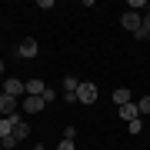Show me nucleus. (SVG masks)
<instances>
[{
  "label": "nucleus",
  "mask_w": 150,
  "mask_h": 150,
  "mask_svg": "<svg viewBox=\"0 0 150 150\" xmlns=\"http://www.w3.org/2000/svg\"><path fill=\"white\" fill-rule=\"evenodd\" d=\"M0 97H4V83H0Z\"/></svg>",
  "instance_id": "20"
},
{
  "label": "nucleus",
  "mask_w": 150,
  "mask_h": 150,
  "mask_svg": "<svg viewBox=\"0 0 150 150\" xmlns=\"http://www.w3.org/2000/svg\"><path fill=\"white\" fill-rule=\"evenodd\" d=\"M43 90H47L43 80H27V93H23V97H43Z\"/></svg>",
  "instance_id": "10"
},
{
  "label": "nucleus",
  "mask_w": 150,
  "mask_h": 150,
  "mask_svg": "<svg viewBox=\"0 0 150 150\" xmlns=\"http://www.w3.org/2000/svg\"><path fill=\"white\" fill-rule=\"evenodd\" d=\"M77 103H97V83H90V80H80V90H77Z\"/></svg>",
  "instance_id": "1"
},
{
  "label": "nucleus",
  "mask_w": 150,
  "mask_h": 150,
  "mask_svg": "<svg viewBox=\"0 0 150 150\" xmlns=\"http://www.w3.org/2000/svg\"><path fill=\"white\" fill-rule=\"evenodd\" d=\"M77 90H80V80L77 77H64V100L77 103Z\"/></svg>",
  "instance_id": "5"
},
{
  "label": "nucleus",
  "mask_w": 150,
  "mask_h": 150,
  "mask_svg": "<svg viewBox=\"0 0 150 150\" xmlns=\"http://www.w3.org/2000/svg\"><path fill=\"white\" fill-rule=\"evenodd\" d=\"M54 100H57V93H54V90L47 87V90H43V103H54Z\"/></svg>",
  "instance_id": "18"
},
{
  "label": "nucleus",
  "mask_w": 150,
  "mask_h": 150,
  "mask_svg": "<svg viewBox=\"0 0 150 150\" xmlns=\"http://www.w3.org/2000/svg\"><path fill=\"white\" fill-rule=\"evenodd\" d=\"M120 23H123V30L137 33V30H140V23H144V13H134V10H123V17H120Z\"/></svg>",
  "instance_id": "4"
},
{
  "label": "nucleus",
  "mask_w": 150,
  "mask_h": 150,
  "mask_svg": "<svg viewBox=\"0 0 150 150\" xmlns=\"http://www.w3.org/2000/svg\"><path fill=\"white\" fill-rule=\"evenodd\" d=\"M150 37V13H144V23H140V30L134 33V40H147Z\"/></svg>",
  "instance_id": "13"
},
{
  "label": "nucleus",
  "mask_w": 150,
  "mask_h": 150,
  "mask_svg": "<svg viewBox=\"0 0 150 150\" xmlns=\"http://www.w3.org/2000/svg\"><path fill=\"white\" fill-rule=\"evenodd\" d=\"M134 100V93L127 90V87H120V90H113V103H117V107H123V103H130Z\"/></svg>",
  "instance_id": "12"
},
{
  "label": "nucleus",
  "mask_w": 150,
  "mask_h": 150,
  "mask_svg": "<svg viewBox=\"0 0 150 150\" xmlns=\"http://www.w3.org/2000/svg\"><path fill=\"white\" fill-rule=\"evenodd\" d=\"M0 113H4V117H13L17 113V97H10V93L0 97Z\"/></svg>",
  "instance_id": "7"
},
{
  "label": "nucleus",
  "mask_w": 150,
  "mask_h": 150,
  "mask_svg": "<svg viewBox=\"0 0 150 150\" xmlns=\"http://www.w3.org/2000/svg\"><path fill=\"white\" fill-rule=\"evenodd\" d=\"M140 130H144V120H140V117L127 123V134H130V137H137V134H140Z\"/></svg>",
  "instance_id": "14"
},
{
  "label": "nucleus",
  "mask_w": 150,
  "mask_h": 150,
  "mask_svg": "<svg viewBox=\"0 0 150 150\" xmlns=\"http://www.w3.org/2000/svg\"><path fill=\"white\" fill-rule=\"evenodd\" d=\"M57 150H77V144H74V140H60Z\"/></svg>",
  "instance_id": "17"
},
{
  "label": "nucleus",
  "mask_w": 150,
  "mask_h": 150,
  "mask_svg": "<svg viewBox=\"0 0 150 150\" xmlns=\"http://www.w3.org/2000/svg\"><path fill=\"white\" fill-rule=\"evenodd\" d=\"M13 120H17V113H13V117H0V140L13 137Z\"/></svg>",
  "instance_id": "9"
},
{
  "label": "nucleus",
  "mask_w": 150,
  "mask_h": 150,
  "mask_svg": "<svg viewBox=\"0 0 150 150\" xmlns=\"http://www.w3.org/2000/svg\"><path fill=\"white\" fill-rule=\"evenodd\" d=\"M134 103H137L140 117H147V113H150V97H140V100H134Z\"/></svg>",
  "instance_id": "15"
},
{
  "label": "nucleus",
  "mask_w": 150,
  "mask_h": 150,
  "mask_svg": "<svg viewBox=\"0 0 150 150\" xmlns=\"http://www.w3.org/2000/svg\"><path fill=\"white\" fill-rule=\"evenodd\" d=\"M13 137H17V144L30 137V123L23 120V117H17V120H13Z\"/></svg>",
  "instance_id": "6"
},
{
  "label": "nucleus",
  "mask_w": 150,
  "mask_h": 150,
  "mask_svg": "<svg viewBox=\"0 0 150 150\" xmlns=\"http://www.w3.org/2000/svg\"><path fill=\"white\" fill-rule=\"evenodd\" d=\"M47 103H43V97H23V113H40Z\"/></svg>",
  "instance_id": "8"
},
{
  "label": "nucleus",
  "mask_w": 150,
  "mask_h": 150,
  "mask_svg": "<svg viewBox=\"0 0 150 150\" xmlns=\"http://www.w3.org/2000/svg\"><path fill=\"white\" fill-rule=\"evenodd\" d=\"M120 117L127 120V123H130V120H137V117H140V110H137V103H134V100H130V103H123V107H120Z\"/></svg>",
  "instance_id": "11"
},
{
  "label": "nucleus",
  "mask_w": 150,
  "mask_h": 150,
  "mask_svg": "<svg viewBox=\"0 0 150 150\" xmlns=\"http://www.w3.org/2000/svg\"><path fill=\"white\" fill-rule=\"evenodd\" d=\"M4 93H10V97H17V100H20V97L27 93V80H17V77H7V80H4Z\"/></svg>",
  "instance_id": "3"
},
{
  "label": "nucleus",
  "mask_w": 150,
  "mask_h": 150,
  "mask_svg": "<svg viewBox=\"0 0 150 150\" xmlns=\"http://www.w3.org/2000/svg\"><path fill=\"white\" fill-rule=\"evenodd\" d=\"M64 140H77V127H74V123H67V130H64Z\"/></svg>",
  "instance_id": "16"
},
{
  "label": "nucleus",
  "mask_w": 150,
  "mask_h": 150,
  "mask_svg": "<svg viewBox=\"0 0 150 150\" xmlns=\"http://www.w3.org/2000/svg\"><path fill=\"white\" fill-rule=\"evenodd\" d=\"M0 77H4V57H0Z\"/></svg>",
  "instance_id": "19"
},
{
  "label": "nucleus",
  "mask_w": 150,
  "mask_h": 150,
  "mask_svg": "<svg viewBox=\"0 0 150 150\" xmlns=\"http://www.w3.org/2000/svg\"><path fill=\"white\" fill-rule=\"evenodd\" d=\"M37 40H33V37H23L20 43H17V57H23V60H33V57H37Z\"/></svg>",
  "instance_id": "2"
}]
</instances>
